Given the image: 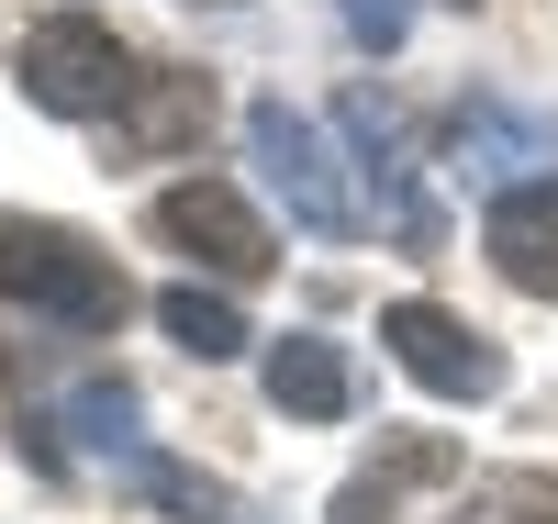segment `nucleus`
Wrapping results in <instances>:
<instances>
[{"label":"nucleus","instance_id":"obj_9","mask_svg":"<svg viewBox=\"0 0 558 524\" xmlns=\"http://www.w3.org/2000/svg\"><path fill=\"white\" fill-rule=\"evenodd\" d=\"M481 246H492V268L514 279V291L558 302V168H547V179H525V190H502L492 223H481Z\"/></svg>","mask_w":558,"mask_h":524},{"label":"nucleus","instance_id":"obj_12","mask_svg":"<svg viewBox=\"0 0 558 524\" xmlns=\"http://www.w3.org/2000/svg\"><path fill=\"white\" fill-rule=\"evenodd\" d=\"M157 324H168V336L191 346V357H235V346H246V313L223 302V291H202V279H179V291H157Z\"/></svg>","mask_w":558,"mask_h":524},{"label":"nucleus","instance_id":"obj_15","mask_svg":"<svg viewBox=\"0 0 558 524\" xmlns=\"http://www.w3.org/2000/svg\"><path fill=\"white\" fill-rule=\"evenodd\" d=\"M123 480L168 502V513H191V524H235V502H223V480H202V468H179V458H123Z\"/></svg>","mask_w":558,"mask_h":524},{"label":"nucleus","instance_id":"obj_6","mask_svg":"<svg viewBox=\"0 0 558 524\" xmlns=\"http://www.w3.org/2000/svg\"><path fill=\"white\" fill-rule=\"evenodd\" d=\"M447 157L470 168L492 202L502 190H525V179H547L558 168V123L547 112H525V101H492V89H470V101L447 112Z\"/></svg>","mask_w":558,"mask_h":524},{"label":"nucleus","instance_id":"obj_7","mask_svg":"<svg viewBox=\"0 0 558 524\" xmlns=\"http://www.w3.org/2000/svg\"><path fill=\"white\" fill-rule=\"evenodd\" d=\"M447 480H458V447L447 436H391L336 502H324V524H402L413 491H447Z\"/></svg>","mask_w":558,"mask_h":524},{"label":"nucleus","instance_id":"obj_13","mask_svg":"<svg viewBox=\"0 0 558 524\" xmlns=\"http://www.w3.org/2000/svg\"><path fill=\"white\" fill-rule=\"evenodd\" d=\"M458 524H558V480L547 468H492V480H470Z\"/></svg>","mask_w":558,"mask_h":524},{"label":"nucleus","instance_id":"obj_16","mask_svg":"<svg viewBox=\"0 0 558 524\" xmlns=\"http://www.w3.org/2000/svg\"><path fill=\"white\" fill-rule=\"evenodd\" d=\"M347 34L368 45V57H391V45L413 34V0H347Z\"/></svg>","mask_w":558,"mask_h":524},{"label":"nucleus","instance_id":"obj_10","mask_svg":"<svg viewBox=\"0 0 558 524\" xmlns=\"http://www.w3.org/2000/svg\"><path fill=\"white\" fill-rule=\"evenodd\" d=\"M268 402L291 413V424H336V413L357 402L347 346H324V336H279V346H268Z\"/></svg>","mask_w":558,"mask_h":524},{"label":"nucleus","instance_id":"obj_5","mask_svg":"<svg viewBox=\"0 0 558 524\" xmlns=\"http://www.w3.org/2000/svg\"><path fill=\"white\" fill-rule=\"evenodd\" d=\"M146 223H157V246L202 257V268H223V279H268V268H279L268 223L246 212V190H223V179H179V190H157Z\"/></svg>","mask_w":558,"mask_h":524},{"label":"nucleus","instance_id":"obj_8","mask_svg":"<svg viewBox=\"0 0 558 524\" xmlns=\"http://www.w3.org/2000/svg\"><path fill=\"white\" fill-rule=\"evenodd\" d=\"M336 123H347V146H357V168H368V202H380V223L402 234V246H436V212H425V190H413V168H402V123L368 101V89H347Z\"/></svg>","mask_w":558,"mask_h":524},{"label":"nucleus","instance_id":"obj_14","mask_svg":"<svg viewBox=\"0 0 558 524\" xmlns=\"http://www.w3.org/2000/svg\"><path fill=\"white\" fill-rule=\"evenodd\" d=\"M68 424H78V447H101V458H146V436H134L146 413H134L123 379H78V391H68Z\"/></svg>","mask_w":558,"mask_h":524},{"label":"nucleus","instance_id":"obj_2","mask_svg":"<svg viewBox=\"0 0 558 524\" xmlns=\"http://www.w3.org/2000/svg\"><path fill=\"white\" fill-rule=\"evenodd\" d=\"M12 78H23L34 112L101 123V112H123L134 57H123V34H112L101 12H45V23H23V45H12Z\"/></svg>","mask_w":558,"mask_h":524},{"label":"nucleus","instance_id":"obj_4","mask_svg":"<svg viewBox=\"0 0 558 524\" xmlns=\"http://www.w3.org/2000/svg\"><path fill=\"white\" fill-rule=\"evenodd\" d=\"M380 346L402 357V379H425L436 402H502V346L481 336V324H458L447 302H391L380 313Z\"/></svg>","mask_w":558,"mask_h":524},{"label":"nucleus","instance_id":"obj_17","mask_svg":"<svg viewBox=\"0 0 558 524\" xmlns=\"http://www.w3.org/2000/svg\"><path fill=\"white\" fill-rule=\"evenodd\" d=\"M458 12H470V0H458Z\"/></svg>","mask_w":558,"mask_h":524},{"label":"nucleus","instance_id":"obj_11","mask_svg":"<svg viewBox=\"0 0 558 524\" xmlns=\"http://www.w3.org/2000/svg\"><path fill=\"white\" fill-rule=\"evenodd\" d=\"M202 123H213V89L202 78H134L123 89V146H146V157L157 146H191Z\"/></svg>","mask_w":558,"mask_h":524},{"label":"nucleus","instance_id":"obj_1","mask_svg":"<svg viewBox=\"0 0 558 524\" xmlns=\"http://www.w3.org/2000/svg\"><path fill=\"white\" fill-rule=\"evenodd\" d=\"M0 302H23L34 324H68V336H112L134 313L123 268L68 223H34V212H0Z\"/></svg>","mask_w":558,"mask_h":524},{"label":"nucleus","instance_id":"obj_3","mask_svg":"<svg viewBox=\"0 0 558 524\" xmlns=\"http://www.w3.org/2000/svg\"><path fill=\"white\" fill-rule=\"evenodd\" d=\"M246 157H257V179H268V202H291V223L302 234H347L368 223L357 212V190L336 179V146H324V123L313 112H291V101H257L246 112Z\"/></svg>","mask_w":558,"mask_h":524}]
</instances>
